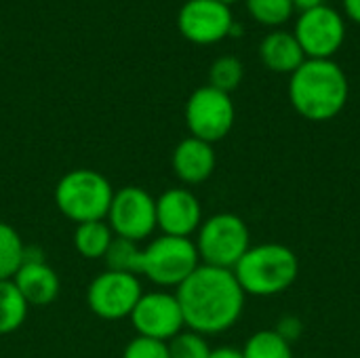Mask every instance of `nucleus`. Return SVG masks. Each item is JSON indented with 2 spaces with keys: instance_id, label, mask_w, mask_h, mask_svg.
I'll use <instances>...</instances> for the list:
<instances>
[{
  "instance_id": "7ed1b4c3",
  "label": "nucleus",
  "mask_w": 360,
  "mask_h": 358,
  "mask_svg": "<svg viewBox=\"0 0 360 358\" xmlns=\"http://www.w3.org/2000/svg\"><path fill=\"white\" fill-rule=\"evenodd\" d=\"M232 272L245 295L274 298L293 287L300 274V260L287 245L264 243L251 247Z\"/></svg>"
},
{
  "instance_id": "6ab92c4d",
  "label": "nucleus",
  "mask_w": 360,
  "mask_h": 358,
  "mask_svg": "<svg viewBox=\"0 0 360 358\" xmlns=\"http://www.w3.org/2000/svg\"><path fill=\"white\" fill-rule=\"evenodd\" d=\"M240 352L243 358H293L291 344L285 338H281L274 329L253 333Z\"/></svg>"
},
{
  "instance_id": "5701e85b",
  "label": "nucleus",
  "mask_w": 360,
  "mask_h": 358,
  "mask_svg": "<svg viewBox=\"0 0 360 358\" xmlns=\"http://www.w3.org/2000/svg\"><path fill=\"white\" fill-rule=\"evenodd\" d=\"M247 11L257 23L278 27L291 19L295 6L291 0H247Z\"/></svg>"
},
{
  "instance_id": "dca6fc26",
  "label": "nucleus",
  "mask_w": 360,
  "mask_h": 358,
  "mask_svg": "<svg viewBox=\"0 0 360 358\" xmlns=\"http://www.w3.org/2000/svg\"><path fill=\"white\" fill-rule=\"evenodd\" d=\"M259 57L268 70L278 74H293L306 61L297 38L293 32L285 30H272L268 36H264L259 42Z\"/></svg>"
},
{
  "instance_id": "f3484780",
  "label": "nucleus",
  "mask_w": 360,
  "mask_h": 358,
  "mask_svg": "<svg viewBox=\"0 0 360 358\" xmlns=\"http://www.w3.org/2000/svg\"><path fill=\"white\" fill-rule=\"evenodd\" d=\"M114 241V232L105 219L78 224L74 230V249L84 260H103L110 245Z\"/></svg>"
},
{
  "instance_id": "bb28decb",
  "label": "nucleus",
  "mask_w": 360,
  "mask_h": 358,
  "mask_svg": "<svg viewBox=\"0 0 360 358\" xmlns=\"http://www.w3.org/2000/svg\"><path fill=\"white\" fill-rule=\"evenodd\" d=\"M342 4H344L346 15H348L354 23H360V0H342Z\"/></svg>"
},
{
  "instance_id": "412c9836",
  "label": "nucleus",
  "mask_w": 360,
  "mask_h": 358,
  "mask_svg": "<svg viewBox=\"0 0 360 358\" xmlns=\"http://www.w3.org/2000/svg\"><path fill=\"white\" fill-rule=\"evenodd\" d=\"M105 266L108 270L114 272H127V274H135L139 276V260H141V247L139 243L114 236L108 253H105Z\"/></svg>"
},
{
  "instance_id": "f257e3e1",
  "label": "nucleus",
  "mask_w": 360,
  "mask_h": 358,
  "mask_svg": "<svg viewBox=\"0 0 360 358\" xmlns=\"http://www.w3.org/2000/svg\"><path fill=\"white\" fill-rule=\"evenodd\" d=\"M186 327L200 335L232 329L245 310V291L232 270L200 264L175 291Z\"/></svg>"
},
{
  "instance_id": "2eb2a0df",
  "label": "nucleus",
  "mask_w": 360,
  "mask_h": 358,
  "mask_svg": "<svg viewBox=\"0 0 360 358\" xmlns=\"http://www.w3.org/2000/svg\"><path fill=\"white\" fill-rule=\"evenodd\" d=\"M217 165V156L213 150V143H207L196 137L181 139L171 156V167L177 179L186 186H198L207 181Z\"/></svg>"
},
{
  "instance_id": "a211bd4d",
  "label": "nucleus",
  "mask_w": 360,
  "mask_h": 358,
  "mask_svg": "<svg viewBox=\"0 0 360 358\" xmlns=\"http://www.w3.org/2000/svg\"><path fill=\"white\" fill-rule=\"evenodd\" d=\"M27 302L13 281H0V335L17 331L27 319Z\"/></svg>"
},
{
  "instance_id": "aec40b11",
  "label": "nucleus",
  "mask_w": 360,
  "mask_h": 358,
  "mask_svg": "<svg viewBox=\"0 0 360 358\" xmlns=\"http://www.w3.org/2000/svg\"><path fill=\"white\" fill-rule=\"evenodd\" d=\"M23 251L25 245L19 232L11 224L0 222V281H11L15 276L23 264Z\"/></svg>"
},
{
  "instance_id": "4be33fe9",
  "label": "nucleus",
  "mask_w": 360,
  "mask_h": 358,
  "mask_svg": "<svg viewBox=\"0 0 360 358\" xmlns=\"http://www.w3.org/2000/svg\"><path fill=\"white\" fill-rule=\"evenodd\" d=\"M243 78H245L243 61L234 55H221L209 68V84L217 91L228 93V95L234 89H238Z\"/></svg>"
},
{
  "instance_id": "4468645a",
  "label": "nucleus",
  "mask_w": 360,
  "mask_h": 358,
  "mask_svg": "<svg viewBox=\"0 0 360 358\" xmlns=\"http://www.w3.org/2000/svg\"><path fill=\"white\" fill-rule=\"evenodd\" d=\"M27 306L32 308H44L51 306L61 291L59 274L46 264L44 255L38 249L25 247L23 251V264L11 279Z\"/></svg>"
},
{
  "instance_id": "c85d7f7f",
  "label": "nucleus",
  "mask_w": 360,
  "mask_h": 358,
  "mask_svg": "<svg viewBox=\"0 0 360 358\" xmlns=\"http://www.w3.org/2000/svg\"><path fill=\"white\" fill-rule=\"evenodd\" d=\"M291 2L300 11H308V8H316V6L325 4V0H291Z\"/></svg>"
},
{
  "instance_id": "f03ea898",
  "label": "nucleus",
  "mask_w": 360,
  "mask_h": 358,
  "mask_svg": "<svg viewBox=\"0 0 360 358\" xmlns=\"http://www.w3.org/2000/svg\"><path fill=\"white\" fill-rule=\"evenodd\" d=\"M350 84L346 72L333 59H306L289 78L293 110L312 122L335 118L348 103Z\"/></svg>"
},
{
  "instance_id": "9d476101",
  "label": "nucleus",
  "mask_w": 360,
  "mask_h": 358,
  "mask_svg": "<svg viewBox=\"0 0 360 358\" xmlns=\"http://www.w3.org/2000/svg\"><path fill=\"white\" fill-rule=\"evenodd\" d=\"M141 293L139 276L105 270L91 281L86 289V304L95 317L103 321H120L131 317Z\"/></svg>"
},
{
  "instance_id": "0eeeda50",
  "label": "nucleus",
  "mask_w": 360,
  "mask_h": 358,
  "mask_svg": "<svg viewBox=\"0 0 360 358\" xmlns=\"http://www.w3.org/2000/svg\"><path fill=\"white\" fill-rule=\"evenodd\" d=\"M236 110L232 97L211 84L198 87L186 101V124L190 135L207 143L221 141L234 127Z\"/></svg>"
},
{
  "instance_id": "b1692460",
  "label": "nucleus",
  "mask_w": 360,
  "mask_h": 358,
  "mask_svg": "<svg viewBox=\"0 0 360 358\" xmlns=\"http://www.w3.org/2000/svg\"><path fill=\"white\" fill-rule=\"evenodd\" d=\"M167 346H169L171 358H209L211 350H213L209 346L207 338L192 329H184L173 340H169Z\"/></svg>"
},
{
  "instance_id": "ddd939ff",
  "label": "nucleus",
  "mask_w": 360,
  "mask_h": 358,
  "mask_svg": "<svg viewBox=\"0 0 360 358\" xmlns=\"http://www.w3.org/2000/svg\"><path fill=\"white\" fill-rule=\"evenodd\" d=\"M202 224V207L188 188H169L156 198V228L165 236L190 238Z\"/></svg>"
},
{
  "instance_id": "f8f14e48",
  "label": "nucleus",
  "mask_w": 360,
  "mask_h": 358,
  "mask_svg": "<svg viewBox=\"0 0 360 358\" xmlns=\"http://www.w3.org/2000/svg\"><path fill=\"white\" fill-rule=\"evenodd\" d=\"M234 17L219 0H188L177 13V27L194 44H213L230 36Z\"/></svg>"
},
{
  "instance_id": "cd10ccee",
  "label": "nucleus",
  "mask_w": 360,
  "mask_h": 358,
  "mask_svg": "<svg viewBox=\"0 0 360 358\" xmlns=\"http://www.w3.org/2000/svg\"><path fill=\"white\" fill-rule=\"evenodd\" d=\"M209 358H243V352H240V350H236V348L224 346V348H215V350H211Z\"/></svg>"
},
{
  "instance_id": "393cba45",
  "label": "nucleus",
  "mask_w": 360,
  "mask_h": 358,
  "mask_svg": "<svg viewBox=\"0 0 360 358\" xmlns=\"http://www.w3.org/2000/svg\"><path fill=\"white\" fill-rule=\"evenodd\" d=\"M122 358H171L169 357V346L167 342L160 340H150V338H133L127 346Z\"/></svg>"
},
{
  "instance_id": "c756f323",
  "label": "nucleus",
  "mask_w": 360,
  "mask_h": 358,
  "mask_svg": "<svg viewBox=\"0 0 360 358\" xmlns=\"http://www.w3.org/2000/svg\"><path fill=\"white\" fill-rule=\"evenodd\" d=\"M219 2H224V4H232V2H236V0H219Z\"/></svg>"
},
{
  "instance_id": "39448f33",
  "label": "nucleus",
  "mask_w": 360,
  "mask_h": 358,
  "mask_svg": "<svg viewBox=\"0 0 360 358\" xmlns=\"http://www.w3.org/2000/svg\"><path fill=\"white\" fill-rule=\"evenodd\" d=\"M194 245L200 264L234 270L240 257L251 249V232L243 217L234 213H217L202 219Z\"/></svg>"
},
{
  "instance_id": "20e7f679",
  "label": "nucleus",
  "mask_w": 360,
  "mask_h": 358,
  "mask_svg": "<svg viewBox=\"0 0 360 358\" xmlns=\"http://www.w3.org/2000/svg\"><path fill=\"white\" fill-rule=\"evenodd\" d=\"M53 196L61 215L78 226L108 217L114 188L95 169H74L57 181Z\"/></svg>"
},
{
  "instance_id": "9b49d317",
  "label": "nucleus",
  "mask_w": 360,
  "mask_h": 358,
  "mask_svg": "<svg viewBox=\"0 0 360 358\" xmlns=\"http://www.w3.org/2000/svg\"><path fill=\"white\" fill-rule=\"evenodd\" d=\"M129 319L137 335L160 342H169L186 329L179 300L169 291L141 293Z\"/></svg>"
},
{
  "instance_id": "423d86ee",
  "label": "nucleus",
  "mask_w": 360,
  "mask_h": 358,
  "mask_svg": "<svg viewBox=\"0 0 360 358\" xmlns=\"http://www.w3.org/2000/svg\"><path fill=\"white\" fill-rule=\"evenodd\" d=\"M198 266L200 257L192 238L162 234L150 245L141 247L139 274L156 287L177 289Z\"/></svg>"
},
{
  "instance_id": "1a4fd4ad",
  "label": "nucleus",
  "mask_w": 360,
  "mask_h": 358,
  "mask_svg": "<svg viewBox=\"0 0 360 358\" xmlns=\"http://www.w3.org/2000/svg\"><path fill=\"white\" fill-rule=\"evenodd\" d=\"M293 36L297 38L306 59H331L346 40V21L333 6L321 4L302 11Z\"/></svg>"
},
{
  "instance_id": "6e6552de",
  "label": "nucleus",
  "mask_w": 360,
  "mask_h": 358,
  "mask_svg": "<svg viewBox=\"0 0 360 358\" xmlns=\"http://www.w3.org/2000/svg\"><path fill=\"white\" fill-rule=\"evenodd\" d=\"M105 222L114 236L139 243L156 230V198L141 186H124L114 192Z\"/></svg>"
},
{
  "instance_id": "a878e982",
  "label": "nucleus",
  "mask_w": 360,
  "mask_h": 358,
  "mask_svg": "<svg viewBox=\"0 0 360 358\" xmlns=\"http://www.w3.org/2000/svg\"><path fill=\"white\" fill-rule=\"evenodd\" d=\"M274 331H276L281 338H285L289 344H293V342L300 340L304 327H302V321H300V319H295V317H285V319L278 321V325L274 327Z\"/></svg>"
}]
</instances>
